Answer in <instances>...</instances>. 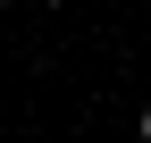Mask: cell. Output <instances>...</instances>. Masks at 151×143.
I'll return each mask as SVG.
<instances>
[{"label":"cell","instance_id":"1","mask_svg":"<svg viewBox=\"0 0 151 143\" xmlns=\"http://www.w3.org/2000/svg\"><path fill=\"white\" fill-rule=\"evenodd\" d=\"M143 143H151V110H143Z\"/></svg>","mask_w":151,"mask_h":143}]
</instances>
